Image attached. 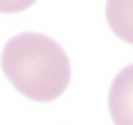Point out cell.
I'll return each instance as SVG.
<instances>
[{
	"label": "cell",
	"instance_id": "4",
	"mask_svg": "<svg viewBox=\"0 0 133 125\" xmlns=\"http://www.w3.org/2000/svg\"><path fill=\"white\" fill-rule=\"evenodd\" d=\"M35 0H0V14H19L27 11Z\"/></svg>",
	"mask_w": 133,
	"mask_h": 125
},
{
	"label": "cell",
	"instance_id": "2",
	"mask_svg": "<svg viewBox=\"0 0 133 125\" xmlns=\"http://www.w3.org/2000/svg\"><path fill=\"white\" fill-rule=\"evenodd\" d=\"M109 114L114 125H133V65H125L109 87Z\"/></svg>",
	"mask_w": 133,
	"mask_h": 125
},
{
	"label": "cell",
	"instance_id": "3",
	"mask_svg": "<svg viewBox=\"0 0 133 125\" xmlns=\"http://www.w3.org/2000/svg\"><path fill=\"white\" fill-rule=\"evenodd\" d=\"M106 22L125 44H133V0H106Z\"/></svg>",
	"mask_w": 133,
	"mask_h": 125
},
{
	"label": "cell",
	"instance_id": "1",
	"mask_svg": "<svg viewBox=\"0 0 133 125\" xmlns=\"http://www.w3.org/2000/svg\"><path fill=\"white\" fill-rule=\"evenodd\" d=\"M0 68L5 79L30 101L49 103L71 84V60L65 49L44 33H19L5 41Z\"/></svg>",
	"mask_w": 133,
	"mask_h": 125
}]
</instances>
